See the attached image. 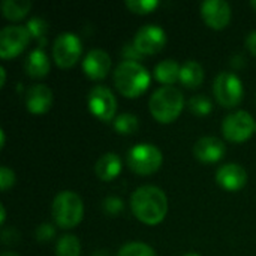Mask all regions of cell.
Returning <instances> with one entry per match:
<instances>
[{"instance_id":"e575fe53","label":"cell","mask_w":256,"mask_h":256,"mask_svg":"<svg viewBox=\"0 0 256 256\" xmlns=\"http://www.w3.org/2000/svg\"><path fill=\"white\" fill-rule=\"evenodd\" d=\"M0 136H2V144H0V147H4V141H6V138H4V132H3V130H0Z\"/></svg>"},{"instance_id":"83f0119b","label":"cell","mask_w":256,"mask_h":256,"mask_svg":"<svg viewBox=\"0 0 256 256\" xmlns=\"http://www.w3.org/2000/svg\"><path fill=\"white\" fill-rule=\"evenodd\" d=\"M123 207H124L123 201H122L120 198H117V196H108V198H105L104 202H102L104 212H105L106 214H110V216H117V214L123 210Z\"/></svg>"},{"instance_id":"30bf717a","label":"cell","mask_w":256,"mask_h":256,"mask_svg":"<svg viewBox=\"0 0 256 256\" xmlns=\"http://www.w3.org/2000/svg\"><path fill=\"white\" fill-rule=\"evenodd\" d=\"M88 108L100 122H111L117 112V99L114 93L105 86H96L88 94Z\"/></svg>"},{"instance_id":"cb8c5ba5","label":"cell","mask_w":256,"mask_h":256,"mask_svg":"<svg viewBox=\"0 0 256 256\" xmlns=\"http://www.w3.org/2000/svg\"><path fill=\"white\" fill-rule=\"evenodd\" d=\"M117 256H156V252L152 246H148L146 243L134 242V243L124 244L118 250Z\"/></svg>"},{"instance_id":"d4e9b609","label":"cell","mask_w":256,"mask_h":256,"mask_svg":"<svg viewBox=\"0 0 256 256\" xmlns=\"http://www.w3.org/2000/svg\"><path fill=\"white\" fill-rule=\"evenodd\" d=\"M212 108H213L212 100L204 94H196V96L190 98V100H189V110L195 116H200V117L207 116V114H210Z\"/></svg>"},{"instance_id":"7402d4cb","label":"cell","mask_w":256,"mask_h":256,"mask_svg":"<svg viewBox=\"0 0 256 256\" xmlns=\"http://www.w3.org/2000/svg\"><path fill=\"white\" fill-rule=\"evenodd\" d=\"M56 255L57 256H80L81 255V243L78 237L72 234L63 236L56 244Z\"/></svg>"},{"instance_id":"9c48e42d","label":"cell","mask_w":256,"mask_h":256,"mask_svg":"<svg viewBox=\"0 0 256 256\" xmlns=\"http://www.w3.org/2000/svg\"><path fill=\"white\" fill-rule=\"evenodd\" d=\"M30 33L21 26H8L0 32V57L3 60L21 54L30 42Z\"/></svg>"},{"instance_id":"5bb4252c","label":"cell","mask_w":256,"mask_h":256,"mask_svg":"<svg viewBox=\"0 0 256 256\" xmlns=\"http://www.w3.org/2000/svg\"><path fill=\"white\" fill-rule=\"evenodd\" d=\"M226 146L222 140L216 136H204L200 138L194 146V154L200 162L214 164L225 156Z\"/></svg>"},{"instance_id":"44dd1931","label":"cell","mask_w":256,"mask_h":256,"mask_svg":"<svg viewBox=\"0 0 256 256\" xmlns=\"http://www.w3.org/2000/svg\"><path fill=\"white\" fill-rule=\"evenodd\" d=\"M32 8L28 0H3L2 2V14L4 18L10 21L22 20Z\"/></svg>"},{"instance_id":"e0dca14e","label":"cell","mask_w":256,"mask_h":256,"mask_svg":"<svg viewBox=\"0 0 256 256\" xmlns=\"http://www.w3.org/2000/svg\"><path fill=\"white\" fill-rule=\"evenodd\" d=\"M94 172L102 182H111L122 172V159L116 153L102 154L94 164Z\"/></svg>"},{"instance_id":"74e56055","label":"cell","mask_w":256,"mask_h":256,"mask_svg":"<svg viewBox=\"0 0 256 256\" xmlns=\"http://www.w3.org/2000/svg\"><path fill=\"white\" fill-rule=\"evenodd\" d=\"M250 6H252V8H254V9H255V10H256V0H254V2H250Z\"/></svg>"},{"instance_id":"277c9868","label":"cell","mask_w":256,"mask_h":256,"mask_svg":"<svg viewBox=\"0 0 256 256\" xmlns=\"http://www.w3.org/2000/svg\"><path fill=\"white\" fill-rule=\"evenodd\" d=\"M84 214V204L72 190H63L57 194L52 201V219L57 226L63 230H70L76 226Z\"/></svg>"},{"instance_id":"52a82bcc","label":"cell","mask_w":256,"mask_h":256,"mask_svg":"<svg viewBox=\"0 0 256 256\" xmlns=\"http://www.w3.org/2000/svg\"><path fill=\"white\" fill-rule=\"evenodd\" d=\"M82 45L81 39L75 33H60L52 45V57L58 68L68 69L72 68L81 57Z\"/></svg>"},{"instance_id":"ffe728a7","label":"cell","mask_w":256,"mask_h":256,"mask_svg":"<svg viewBox=\"0 0 256 256\" xmlns=\"http://www.w3.org/2000/svg\"><path fill=\"white\" fill-rule=\"evenodd\" d=\"M180 70H182V66L174 58H166L156 64L154 76L159 82L165 86H172L174 82L180 80Z\"/></svg>"},{"instance_id":"d590c367","label":"cell","mask_w":256,"mask_h":256,"mask_svg":"<svg viewBox=\"0 0 256 256\" xmlns=\"http://www.w3.org/2000/svg\"><path fill=\"white\" fill-rule=\"evenodd\" d=\"M2 256H18V255H16L15 252H3Z\"/></svg>"},{"instance_id":"8fae6325","label":"cell","mask_w":256,"mask_h":256,"mask_svg":"<svg viewBox=\"0 0 256 256\" xmlns=\"http://www.w3.org/2000/svg\"><path fill=\"white\" fill-rule=\"evenodd\" d=\"M165 44H166V34L164 28L156 24L142 26L134 38V45L142 56L144 54L152 56L160 52Z\"/></svg>"},{"instance_id":"f35d334b","label":"cell","mask_w":256,"mask_h":256,"mask_svg":"<svg viewBox=\"0 0 256 256\" xmlns=\"http://www.w3.org/2000/svg\"><path fill=\"white\" fill-rule=\"evenodd\" d=\"M183 256H201V255H198V254H186V255H183Z\"/></svg>"},{"instance_id":"7a4b0ae2","label":"cell","mask_w":256,"mask_h":256,"mask_svg":"<svg viewBox=\"0 0 256 256\" xmlns=\"http://www.w3.org/2000/svg\"><path fill=\"white\" fill-rule=\"evenodd\" d=\"M114 84L123 96L138 98L148 88L150 74L141 63L123 60L114 70Z\"/></svg>"},{"instance_id":"603a6c76","label":"cell","mask_w":256,"mask_h":256,"mask_svg":"<svg viewBox=\"0 0 256 256\" xmlns=\"http://www.w3.org/2000/svg\"><path fill=\"white\" fill-rule=\"evenodd\" d=\"M140 128V122L138 117L134 114H120L114 118V129L120 134V135H132L138 130Z\"/></svg>"},{"instance_id":"9a60e30c","label":"cell","mask_w":256,"mask_h":256,"mask_svg":"<svg viewBox=\"0 0 256 256\" xmlns=\"http://www.w3.org/2000/svg\"><path fill=\"white\" fill-rule=\"evenodd\" d=\"M216 182L224 188L225 190L236 192L244 188L248 182V174L242 165L237 164H226L220 166L216 172Z\"/></svg>"},{"instance_id":"836d02e7","label":"cell","mask_w":256,"mask_h":256,"mask_svg":"<svg viewBox=\"0 0 256 256\" xmlns=\"http://www.w3.org/2000/svg\"><path fill=\"white\" fill-rule=\"evenodd\" d=\"M4 219H6V210H4V206H0V224L2 225L4 224Z\"/></svg>"},{"instance_id":"5b68a950","label":"cell","mask_w":256,"mask_h":256,"mask_svg":"<svg viewBox=\"0 0 256 256\" xmlns=\"http://www.w3.org/2000/svg\"><path fill=\"white\" fill-rule=\"evenodd\" d=\"M162 153L160 150L148 142H141L132 147L128 153V165L129 168L140 176H150L156 172L162 165Z\"/></svg>"},{"instance_id":"6da1fadb","label":"cell","mask_w":256,"mask_h":256,"mask_svg":"<svg viewBox=\"0 0 256 256\" xmlns=\"http://www.w3.org/2000/svg\"><path fill=\"white\" fill-rule=\"evenodd\" d=\"M130 208L142 224L158 225L168 213V198L158 186H141L130 196Z\"/></svg>"},{"instance_id":"ba28073f","label":"cell","mask_w":256,"mask_h":256,"mask_svg":"<svg viewBox=\"0 0 256 256\" xmlns=\"http://www.w3.org/2000/svg\"><path fill=\"white\" fill-rule=\"evenodd\" d=\"M255 120L246 111H236L228 114L222 123L224 136L231 142H244L255 132Z\"/></svg>"},{"instance_id":"484cf974","label":"cell","mask_w":256,"mask_h":256,"mask_svg":"<svg viewBox=\"0 0 256 256\" xmlns=\"http://www.w3.org/2000/svg\"><path fill=\"white\" fill-rule=\"evenodd\" d=\"M159 6L158 0H126V8L135 14H150Z\"/></svg>"},{"instance_id":"d6986e66","label":"cell","mask_w":256,"mask_h":256,"mask_svg":"<svg viewBox=\"0 0 256 256\" xmlns=\"http://www.w3.org/2000/svg\"><path fill=\"white\" fill-rule=\"evenodd\" d=\"M180 81L188 88H196L204 81V69L196 60H188L182 64Z\"/></svg>"},{"instance_id":"f1b7e54d","label":"cell","mask_w":256,"mask_h":256,"mask_svg":"<svg viewBox=\"0 0 256 256\" xmlns=\"http://www.w3.org/2000/svg\"><path fill=\"white\" fill-rule=\"evenodd\" d=\"M34 236H36V238H38L40 243L51 242V240L56 237V228H54L51 224H42V225L38 226Z\"/></svg>"},{"instance_id":"f546056e","label":"cell","mask_w":256,"mask_h":256,"mask_svg":"<svg viewBox=\"0 0 256 256\" xmlns=\"http://www.w3.org/2000/svg\"><path fill=\"white\" fill-rule=\"evenodd\" d=\"M15 184V174L10 168L8 166H2L0 170V188L3 192H6L8 189H10Z\"/></svg>"},{"instance_id":"4fadbf2b","label":"cell","mask_w":256,"mask_h":256,"mask_svg":"<svg viewBox=\"0 0 256 256\" xmlns=\"http://www.w3.org/2000/svg\"><path fill=\"white\" fill-rule=\"evenodd\" d=\"M111 69V57L100 48L90 50L82 60V70L92 80H104Z\"/></svg>"},{"instance_id":"4dcf8cb0","label":"cell","mask_w":256,"mask_h":256,"mask_svg":"<svg viewBox=\"0 0 256 256\" xmlns=\"http://www.w3.org/2000/svg\"><path fill=\"white\" fill-rule=\"evenodd\" d=\"M123 56H124L126 60H130V62H136L138 58L142 57V54L135 48L134 44H128V45L123 48Z\"/></svg>"},{"instance_id":"d6a6232c","label":"cell","mask_w":256,"mask_h":256,"mask_svg":"<svg viewBox=\"0 0 256 256\" xmlns=\"http://www.w3.org/2000/svg\"><path fill=\"white\" fill-rule=\"evenodd\" d=\"M0 76H2L0 87H3V86H4V82H6V70H4V68H0Z\"/></svg>"},{"instance_id":"ac0fdd59","label":"cell","mask_w":256,"mask_h":256,"mask_svg":"<svg viewBox=\"0 0 256 256\" xmlns=\"http://www.w3.org/2000/svg\"><path fill=\"white\" fill-rule=\"evenodd\" d=\"M24 69H26L27 75L32 78H44L45 75H48L50 60H48V56L45 54V51L42 48L33 50L26 60Z\"/></svg>"},{"instance_id":"2e32d148","label":"cell","mask_w":256,"mask_h":256,"mask_svg":"<svg viewBox=\"0 0 256 256\" xmlns=\"http://www.w3.org/2000/svg\"><path fill=\"white\" fill-rule=\"evenodd\" d=\"M52 105V92L45 84H33L26 92V106L32 114H44Z\"/></svg>"},{"instance_id":"3957f363","label":"cell","mask_w":256,"mask_h":256,"mask_svg":"<svg viewBox=\"0 0 256 256\" xmlns=\"http://www.w3.org/2000/svg\"><path fill=\"white\" fill-rule=\"evenodd\" d=\"M183 93L172 86H164L158 88L148 100L150 112L159 123H172L177 120L183 111Z\"/></svg>"},{"instance_id":"8d00e7d4","label":"cell","mask_w":256,"mask_h":256,"mask_svg":"<svg viewBox=\"0 0 256 256\" xmlns=\"http://www.w3.org/2000/svg\"><path fill=\"white\" fill-rule=\"evenodd\" d=\"M93 256H106V254H105L104 250H99V252H96Z\"/></svg>"},{"instance_id":"1f68e13d","label":"cell","mask_w":256,"mask_h":256,"mask_svg":"<svg viewBox=\"0 0 256 256\" xmlns=\"http://www.w3.org/2000/svg\"><path fill=\"white\" fill-rule=\"evenodd\" d=\"M246 46H248V50H249L254 56H256V32H252V33L248 34Z\"/></svg>"},{"instance_id":"8992f818","label":"cell","mask_w":256,"mask_h":256,"mask_svg":"<svg viewBox=\"0 0 256 256\" xmlns=\"http://www.w3.org/2000/svg\"><path fill=\"white\" fill-rule=\"evenodd\" d=\"M213 93L225 108H236L243 100V82L234 72H220L213 82Z\"/></svg>"},{"instance_id":"4316f807","label":"cell","mask_w":256,"mask_h":256,"mask_svg":"<svg viewBox=\"0 0 256 256\" xmlns=\"http://www.w3.org/2000/svg\"><path fill=\"white\" fill-rule=\"evenodd\" d=\"M26 28L28 30V33H30L32 38L40 39V38H44L45 33L48 32V22H46L44 18L34 16V18H32V20L27 22Z\"/></svg>"},{"instance_id":"7c38bea8","label":"cell","mask_w":256,"mask_h":256,"mask_svg":"<svg viewBox=\"0 0 256 256\" xmlns=\"http://www.w3.org/2000/svg\"><path fill=\"white\" fill-rule=\"evenodd\" d=\"M201 16L212 28H225L231 21V6L225 0H206L200 6Z\"/></svg>"}]
</instances>
